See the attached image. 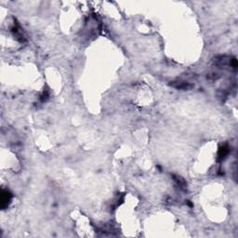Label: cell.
Here are the masks:
<instances>
[{
  "mask_svg": "<svg viewBox=\"0 0 238 238\" xmlns=\"http://www.w3.org/2000/svg\"><path fill=\"white\" fill-rule=\"evenodd\" d=\"M173 178H174V181L177 182V184L182 188V189H184L185 187H186V182H184V180L183 179H182L181 177H178V176H173Z\"/></svg>",
  "mask_w": 238,
  "mask_h": 238,
  "instance_id": "3957f363",
  "label": "cell"
},
{
  "mask_svg": "<svg viewBox=\"0 0 238 238\" xmlns=\"http://www.w3.org/2000/svg\"><path fill=\"white\" fill-rule=\"evenodd\" d=\"M48 99V92H47V91H44V92H43V94L41 95L40 100H41L42 102H45V101H47Z\"/></svg>",
  "mask_w": 238,
  "mask_h": 238,
  "instance_id": "277c9868",
  "label": "cell"
},
{
  "mask_svg": "<svg viewBox=\"0 0 238 238\" xmlns=\"http://www.w3.org/2000/svg\"><path fill=\"white\" fill-rule=\"evenodd\" d=\"M12 199V194L9 190L2 189L1 191V199H0V206L2 209H5L9 207Z\"/></svg>",
  "mask_w": 238,
  "mask_h": 238,
  "instance_id": "6da1fadb",
  "label": "cell"
},
{
  "mask_svg": "<svg viewBox=\"0 0 238 238\" xmlns=\"http://www.w3.org/2000/svg\"><path fill=\"white\" fill-rule=\"evenodd\" d=\"M230 152V147L228 145H222L219 150V152H218V159L219 161H222L224 160L225 158L227 157V155L229 154Z\"/></svg>",
  "mask_w": 238,
  "mask_h": 238,
  "instance_id": "7a4b0ae2",
  "label": "cell"
}]
</instances>
